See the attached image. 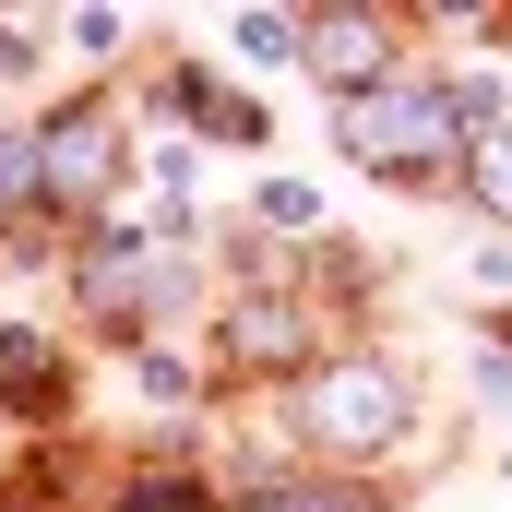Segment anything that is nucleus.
Here are the masks:
<instances>
[{
  "instance_id": "1",
  "label": "nucleus",
  "mask_w": 512,
  "mask_h": 512,
  "mask_svg": "<svg viewBox=\"0 0 512 512\" xmlns=\"http://www.w3.org/2000/svg\"><path fill=\"white\" fill-rule=\"evenodd\" d=\"M334 143L370 167V179H453V155H465V108H453V84L441 72H417V60H393L370 96H334Z\"/></svg>"
},
{
  "instance_id": "2",
  "label": "nucleus",
  "mask_w": 512,
  "mask_h": 512,
  "mask_svg": "<svg viewBox=\"0 0 512 512\" xmlns=\"http://www.w3.org/2000/svg\"><path fill=\"white\" fill-rule=\"evenodd\" d=\"M298 441L322 453V465H382L417 441V382L393 370L382 346H334V358H310V382H298Z\"/></svg>"
},
{
  "instance_id": "3",
  "label": "nucleus",
  "mask_w": 512,
  "mask_h": 512,
  "mask_svg": "<svg viewBox=\"0 0 512 512\" xmlns=\"http://www.w3.org/2000/svg\"><path fill=\"white\" fill-rule=\"evenodd\" d=\"M120 108L108 96H84V108H48L36 120V215H108V191H120Z\"/></svg>"
},
{
  "instance_id": "4",
  "label": "nucleus",
  "mask_w": 512,
  "mask_h": 512,
  "mask_svg": "<svg viewBox=\"0 0 512 512\" xmlns=\"http://www.w3.org/2000/svg\"><path fill=\"white\" fill-rule=\"evenodd\" d=\"M215 358L227 370H310L322 358V310L298 286H239L227 322H215Z\"/></svg>"
},
{
  "instance_id": "5",
  "label": "nucleus",
  "mask_w": 512,
  "mask_h": 512,
  "mask_svg": "<svg viewBox=\"0 0 512 512\" xmlns=\"http://www.w3.org/2000/svg\"><path fill=\"white\" fill-rule=\"evenodd\" d=\"M298 60H310L334 96H370L393 72V12H298Z\"/></svg>"
},
{
  "instance_id": "6",
  "label": "nucleus",
  "mask_w": 512,
  "mask_h": 512,
  "mask_svg": "<svg viewBox=\"0 0 512 512\" xmlns=\"http://www.w3.org/2000/svg\"><path fill=\"white\" fill-rule=\"evenodd\" d=\"M239 512H382L370 477H251Z\"/></svg>"
},
{
  "instance_id": "7",
  "label": "nucleus",
  "mask_w": 512,
  "mask_h": 512,
  "mask_svg": "<svg viewBox=\"0 0 512 512\" xmlns=\"http://www.w3.org/2000/svg\"><path fill=\"white\" fill-rule=\"evenodd\" d=\"M453 179L477 191V215H501V227H512V120H477V131H465Z\"/></svg>"
},
{
  "instance_id": "8",
  "label": "nucleus",
  "mask_w": 512,
  "mask_h": 512,
  "mask_svg": "<svg viewBox=\"0 0 512 512\" xmlns=\"http://www.w3.org/2000/svg\"><path fill=\"white\" fill-rule=\"evenodd\" d=\"M167 108H179V120H203L215 143H262V108H251V96H227L215 72H179V84H167Z\"/></svg>"
},
{
  "instance_id": "9",
  "label": "nucleus",
  "mask_w": 512,
  "mask_h": 512,
  "mask_svg": "<svg viewBox=\"0 0 512 512\" xmlns=\"http://www.w3.org/2000/svg\"><path fill=\"white\" fill-rule=\"evenodd\" d=\"M48 370H60V346H48L36 322H0V405H12V393H36Z\"/></svg>"
},
{
  "instance_id": "10",
  "label": "nucleus",
  "mask_w": 512,
  "mask_h": 512,
  "mask_svg": "<svg viewBox=\"0 0 512 512\" xmlns=\"http://www.w3.org/2000/svg\"><path fill=\"white\" fill-rule=\"evenodd\" d=\"M120 512H227V501H215L203 477H179V465H155V477H131V489H120Z\"/></svg>"
},
{
  "instance_id": "11",
  "label": "nucleus",
  "mask_w": 512,
  "mask_h": 512,
  "mask_svg": "<svg viewBox=\"0 0 512 512\" xmlns=\"http://www.w3.org/2000/svg\"><path fill=\"white\" fill-rule=\"evenodd\" d=\"M36 215V131L0 120V227H24Z\"/></svg>"
},
{
  "instance_id": "12",
  "label": "nucleus",
  "mask_w": 512,
  "mask_h": 512,
  "mask_svg": "<svg viewBox=\"0 0 512 512\" xmlns=\"http://www.w3.org/2000/svg\"><path fill=\"white\" fill-rule=\"evenodd\" d=\"M227 48L262 60V72H286V60H298V12H239V24H227Z\"/></svg>"
},
{
  "instance_id": "13",
  "label": "nucleus",
  "mask_w": 512,
  "mask_h": 512,
  "mask_svg": "<svg viewBox=\"0 0 512 512\" xmlns=\"http://www.w3.org/2000/svg\"><path fill=\"white\" fill-rule=\"evenodd\" d=\"M131 370H143V393H155V405H191V370H179V358H167V346H143V358H131Z\"/></svg>"
},
{
  "instance_id": "14",
  "label": "nucleus",
  "mask_w": 512,
  "mask_h": 512,
  "mask_svg": "<svg viewBox=\"0 0 512 512\" xmlns=\"http://www.w3.org/2000/svg\"><path fill=\"white\" fill-rule=\"evenodd\" d=\"M262 215H274V227H322V191H298V179H274V191H262Z\"/></svg>"
},
{
  "instance_id": "15",
  "label": "nucleus",
  "mask_w": 512,
  "mask_h": 512,
  "mask_svg": "<svg viewBox=\"0 0 512 512\" xmlns=\"http://www.w3.org/2000/svg\"><path fill=\"white\" fill-rule=\"evenodd\" d=\"M24 60H36V48H24V24L0 12V72H24Z\"/></svg>"
},
{
  "instance_id": "16",
  "label": "nucleus",
  "mask_w": 512,
  "mask_h": 512,
  "mask_svg": "<svg viewBox=\"0 0 512 512\" xmlns=\"http://www.w3.org/2000/svg\"><path fill=\"white\" fill-rule=\"evenodd\" d=\"M12 512H24V501H12Z\"/></svg>"
}]
</instances>
